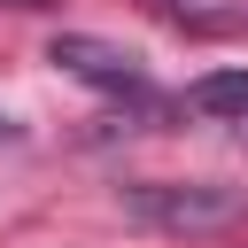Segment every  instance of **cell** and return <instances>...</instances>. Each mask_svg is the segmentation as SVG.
Here are the masks:
<instances>
[{"label":"cell","mask_w":248,"mask_h":248,"mask_svg":"<svg viewBox=\"0 0 248 248\" xmlns=\"http://www.w3.org/2000/svg\"><path fill=\"white\" fill-rule=\"evenodd\" d=\"M46 62H54L62 78L93 85V93H132V101L147 93V70H140V54H132V46H116V39H93V31H54Z\"/></svg>","instance_id":"cell-2"},{"label":"cell","mask_w":248,"mask_h":248,"mask_svg":"<svg viewBox=\"0 0 248 248\" xmlns=\"http://www.w3.org/2000/svg\"><path fill=\"white\" fill-rule=\"evenodd\" d=\"M186 108L202 116H225V124H248V70H209L186 85Z\"/></svg>","instance_id":"cell-3"},{"label":"cell","mask_w":248,"mask_h":248,"mask_svg":"<svg viewBox=\"0 0 248 248\" xmlns=\"http://www.w3.org/2000/svg\"><path fill=\"white\" fill-rule=\"evenodd\" d=\"M240 132H248V124H240Z\"/></svg>","instance_id":"cell-5"},{"label":"cell","mask_w":248,"mask_h":248,"mask_svg":"<svg viewBox=\"0 0 248 248\" xmlns=\"http://www.w3.org/2000/svg\"><path fill=\"white\" fill-rule=\"evenodd\" d=\"M155 8H170V16H202L209 0H155Z\"/></svg>","instance_id":"cell-4"},{"label":"cell","mask_w":248,"mask_h":248,"mask_svg":"<svg viewBox=\"0 0 248 248\" xmlns=\"http://www.w3.org/2000/svg\"><path fill=\"white\" fill-rule=\"evenodd\" d=\"M124 217L155 225V232H225L248 217V186H209V178H140L124 186Z\"/></svg>","instance_id":"cell-1"}]
</instances>
